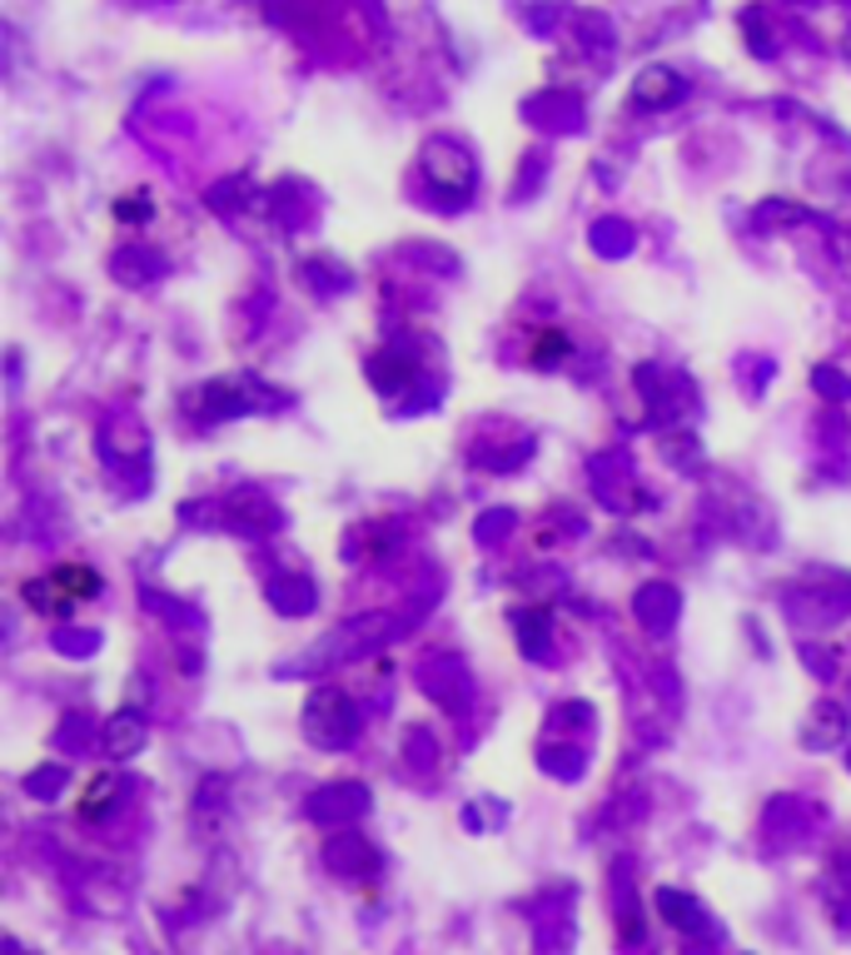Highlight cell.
<instances>
[{
	"label": "cell",
	"mask_w": 851,
	"mask_h": 955,
	"mask_svg": "<svg viewBox=\"0 0 851 955\" xmlns=\"http://www.w3.org/2000/svg\"><path fill=\"white\" fill-rule=\"evenodd\" d=\"M95 588H100V578H95L90 568H60L45 592H50V607H65V602H76V598L86 602Z\"/></svg>",
	"instance_id": "obj_1"
}]
</instances>
